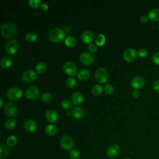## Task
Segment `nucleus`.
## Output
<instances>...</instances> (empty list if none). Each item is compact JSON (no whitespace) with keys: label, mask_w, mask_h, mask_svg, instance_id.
I'll return each mask as SVG.
<instances>
[{"label":"nucleus","mask_w":159,"mask_h":159,"mask_svg":"<svg viewBox=\"0 0 159 159\" xmlns=\"http://www.w3.org/2000/svg\"><path fill=\"white\" fill-rule=\"evenodd\" d=\"M90 76V72L86 69H82L77 73V77L80 80H86Z\"/></svg>","instance_id":"nucleus-22"},{"label":"nucleus","mask_w":159,"mask_h":159,"mask_svg":"<svg viewBox=\"0 0 159 159\" xmlns=\"http://www.w3.org/2000/svg\"><path fill=\"white\" fill-rule=\"evenodd\" d=\"M23 91L19 87H13L10 88L7 92V97L9 99L12 101L18 100L22 96Z\"/></svg>","instance_id":"nucleus-3"},{"label":"nucleus","mask_w":159,"mask_h":159,"mask_svg":"<svg viewBox=\"0 0 159 159\" xmlns=\"http://www.w3.org/2000/svg\"><path fill=\"white\" fill-rule=\"evenodd\" d=\"M71 101L75 105L80 104L83 101V96L82 93L79 91L73 93L71 95Z\"/></svg>","instance_id":"nucleus-18"},{"label":"nucleus","mask_w":159,"mask_h":159,"mask_svg":"<svg viewBox=\"0 0 159 159\" xmlns=\"http://www.w3.org/2000/svg\"><path fill=\"white\" fill-rule=\"evenodd\" d=\"M71 111H72V116H73V117L77 119L83 118L84 115V111L81 107L76 106Z\"/></svg>","instance_id":"nucleus-19"},{"label":"nucleus","mask_w":159,"mask_h":159,"mask_svg":"<svg viewBox=\"0 0 159 159\" xmlns=\"http://www.w3.org/2000/svg\"><path fill=\"white\" fill-rule=\"evenodd\" d=\"M139 95H140V92H139V91L138 89H134L133 91L132 96H133L134 98H138L139 96Z\"/></svg>","instance_id":"nucleus-43"},{"label":"nucleus","mask_w":159,"mask_h":159,"mask_svg":"<svg viewBox=\"0 0 159 159\" xmlns=\"http://www.w3.org/2000/svg\"><path fill=\"white\" fill-rule=\"evenodd\" d=\"M47 69V65L43 61H40L35 66V71L38 73H42L45 71Z\"/></svg>","instance_id":"nucleus-27"},{"label":"nucleus","mask_w":159,"mask_h":159,"mask_svg":"<svg viewBox=\"0 0 159 159\" xmlns=\"http://www.w3.org/2000/svg\"><path fill=\"white\" fill-rule=\"evenodd\" d=\"M152 87H153V90H154L156 93H159V80H157L155 81L153 83Z\"/></svg>","instance_id":"nucleus-41"},{"label":"nucleus","mask_w":159,"mask_h":159,"mask_svg":"<svg viewBox=\"0 0 159 159\" xmlns=\"http://www.w3.org/2000/svg\"><path fill=\"white\" fill-rule=\"evenodd\" d=\"M66 86L68 88H74L76 86V81L75 78H74L73 77L70 76L69 78H67V80L66 81Z\"/></svg>","instance_id":"nucleus-32"},{"label":"nucleus","mask_w":159,"mask_h":159,"mask_svg":"<svg viewBox=\"0 0 159 159\" xmlns=\"http://www.w3.org/2000/svg\"><path fill=\"white\" fill-rule=\"evenodd\" d=\"M9 153H10L9 147L4 143H1L0 144V158L2 159L7 157L9 154Z\"/></svg>","instance_id":"nucleus-21"},{"label":"nucleus","mask_w":159,"mask_h":159,"mask_svg":"<svg viewBox=\"0 0 159 159\" xmlns=\"http://www.w3.org/2000/svg\"><path fill=\"white\" fill-rule=\"evenodd\" d=\"M82 40L86 43H91L94 40V34L90 30H85L81 34Z\"/></svg>","instance_id":"nucleus-17"},{"label":"nucleus","mask_w":159,"mask_h":159,"mask_svg":"<svg viewBox=\"0 0 159 159\" xmlns=\"http://www.w3.org/2000/svg\"><path fill=\"white\" fill-rule=\"evenodd\" d=\"M137 52L134 48H130L125 50L123 54L124 59L127 62L133 61L137 57Z\"/></svg>","instance_id":"nucleus-13"},{"label":"nucleus","mask_w":159,"mask_h":159,"mask_svg":"<svg viewBox=\"0 0 159 159\" xmlns=\"http://www.w3.org/2000/svg\"><path fill=\"white\" fill-rule=\"evenodd\" d=\"M88 50L91 53H94L97 51V46L94 44V43H91L88 45Z\"/></svg>","instance_id":"nucleus-40"},{"label":"nucleus","mask_w":159,"mask_h":159,"mask_svg":"<svg viewBox=\"0 0 159 159\" xmlns=\"http://www.w3.org/2000/svg\"><path fill=\"white\" fill-rule=\"evenodd\" d=\"M19 43L16 40H11L7 42L5 46V51L9 55L15 54L19 49Z\"/></svg>","instance_id":"nucleus-5"},{"label":"nucleus","mask_w":159,"mask_h":159,"mask_svg":"<svg viewBox=\"0 0 159 159\" xmlns=\"http://www.w3.org/2000/svg\"><path fill=\"white\" fill-rule=\"evenodd\" d=\"M42 99L43 101L44 102H48L50 101H51L52 100V96L50 93H47V92H45V93H43L42 94Z\"/></svg>","instance_id":"nucleus-35"},{"label":"nucleus","mask_w":159,"mask_h":159,"mask_svg":"<svg viewBox=\"0 0 159 159\" xmlns=\"http://www.w3.org/2000/svg\"><path fill=\"white\" fill-rule=\"evenodd\" d=\"M122 159H131V158H129V157H125V158H122Z\"/></svg>","instance_id":"nucleus-47"},{"label":"nucleus","mask_w":159,"mask_h":159,"mask_svg":"<svg viewBox=\"0 0 159 159\" xmlns=\"http://www.w3.org/2000/svg\"><path fill=\"white\" fill-rule=\"evenodd\" d=\"M103 91L102 86L99 84H96L93 86L91 88V92L93 95L94 96H99L100 95Z\"/></svg>","instance_id":"nucleus-26"},{"label":"nucleus","mask_w":159,"mask_h":159,"mask_svg":"<svg viewBox=\"0 0 159 159\" xmlns=\"http://www.w3.org/2000/svg\"><path fill=\"white\" fill-rule=\"evenodd\" d=\"M66 114L67 115H72V111H70V110H67L66 111Z\"/></svg>","instance_id":"nucleus-46"},{"label":"nucleus","mask_w":159,"mask_h":159,"mask_svg":"<svg viewBox=\"0 0 159 159\" xmlns=\"http://www.w3.org/2000/svg\"><path fill=\"white\" fill-rule=\"evenodd\" d=\"M40 7L42 10L43 11H47L48 8V6L47 4H45V3H41L40 4Z\"/></svg>","instance_id":"nucleus-44"},{"label":"nucleus","mask_w":159,"mask_h":159,"mask_svg":"<svg viewBox=\"0 0 159 159\" xmlns=\"http://www.w3.org/2000/svg\"><path fill=\"white\" fill-rule=\"evenodd\" d=\"M131 86L135 89H138L142 88L145 84V80L142 76H135L131 80Z\"/></svg>","instance_id":"nucleus-14"},{"label":"nucleus","mask_w":159,"mask_h":159,"mask_svg":"<svg viewBox=\"0 0 159 159\" xmlns=\"http://www.w3.org/2000/svg\"><path fill=\"white\" fill-rule=\"evenodd\" d=\"M0 31L3 37L6 38H12L16 35L17 29L14 24L4 23L1 25Z\"/></svg>","instance_id":"nucleus-1"},{"label":"nucleus","mask_w":159,"mask_h":159,"mask_svg":"<svg viewBox=\"0 0 159 159\" xmlns=\"http://www.w3.org/2000/svg\"><path fill=\"white\" fill-rule=\"evenodd\" d=\"M16 125V120L15 119H9L5 122V127L9 130L13 129Z\"/></svg>","instance_id":"nucleus-29"},{"label":"nucleus","mask_w":159,"mask_h":159,"mask_svg":"<svg viewBox=\"0 0 159 159\" xmlns=\"http://www.w3.org/2000/svg\"><path fill=\"white\" fill-rule=\"evenodd\" d=\"M60 145L62 148L65 150H71L73 146V140L68 135H63L60 140Z\"/></svg>","instance_id":"nucleus-9"},{"label":"nucleus","mask_w":159,"mask_h":159,"mask_svg":"<svg viewBox=\"0 0 159 159\" xmlns=\"http://www.w3.org/2000/svg\"><path fill=\"white\" fill-rule=\"evenodd\" d=\"M0 63L2 68L7 69L11 66L12 63V61L9 57H4L1 58Z\"/></svg>","instance_id":"nucleus-23"},{"label":"nucleus","mask_w":159,"mask_h":159,"mask_svg":"<svg viewBox=\"0 0 159 159\" xmlns=\"http://www.w3.org/2000/svg\"><path fill=\"white\" fill-rule=\"evenodd\" d=\"M152 60L155 64L159 65V52H155L153 55V56L152 57Z\"/></svg>","instance_id":"nucleus-39"},{"label":"nucleus","mask_w":159,"mask_h":159,"mask_svg":"<svg viewBox=\"0 0 159 159\" xmlns=\"http://www.w3.org/2000/svg\"><path fill=\"white\" fill-rule=\"evenodd\" d=\"M39 94L40 91L39 88L34 86L29 87L25 91L26 97L30 100H33L37 98L39 96Z\"/></svg>","instance_id":"nucleus-11"},{"label":"nucleus","mask_w":159,"mask_h":159,"mask_svg":"<svg viewBox=\"0 0 159 159\" xmlns=\"http://www.w3.org/2000/svg\"><path fill=\"white\" fill-rule=\"evenodd\" d=\"M3 106V99L1 97L0 98V108H2Z\"/></svg>","instance_id":"nucleus-45"},{"label":"nucleus","mask_w":159,"mask_h":159,"mask_svg":"<svg viewBox=\"0 0 159 159\" xmlns=\"http://www.w3.org/2000/svg\"><path fill=\"white\" fill-rule=\"evenodd\" d=\"M37 39V34L34 32H28L25 35V40L29 42H33Z\"/></svg>","instance_id":"nucleus-30"},{"label":"nucleus","mask_w":159,"mask_h":159,"mask_svg":"<svg viewBox=\"0 0 159 159\" xmlns=\"http://www.w3.org/2000/svg\"><path fill=\"white\" fill-rule=\"evenodd\" d=\"M37 124L32 119H27L24 124V127L25 130L29 132H33L37 129Z\"/></svg>","instance_id":"nucleus-16"},{"label":"nucleus","mask_w":159,"mask_h":159,"mask_svg":"<svg viewBox=\"0 0 159 159\" xmlns=\"http://www.w3.org/2000/svg\"><path fill=\"white\" fill-rule=\"evenodd\" d=\"M63 70L66 75L70 76H73L77 72V66L76 64L71 61L65 62L63 66Z\"/></svg>","instance_id":"nucleus-6"},{"label":"nucleus","mask_w":159,"mask_h":159,"mask_svg":"<svg viewBox=\"0 0 159 159\" xmlns=\"http://www.w3.org/2000/svg\"><path fill=\"white\" fill-rule=\"evenodd\" d=\"M108 72L104 68H99L97 69L94 73V78L96 81L100 83H104L108 79Z\"/></svg>","instance_id":"nucleus-4"},{"label":"nucleus","mask_w":159,"mask_h":159,"mask_svg":"<svg viewBox=\"0 0 159 159\" xmlns=\"http://www.w3.org/2000/svg\"><path fill=\"white\" fill-rule=\"evenodd\" d=\"M45 118L48 122H56L59 117L58 112L53 109H49L45 112Z\"/></svg>","instance_id":"nucleus-15"},{"label":"nucleus","mask_w":159,"mask_h":159,"mask_svg":"<svg viewBox=\"0 0 159 159\" xmlns=\"http://www.w3.org/2000/svg\"><path fill=\"white\" fill-rule=\"evenodd\" d=\"M7 144L9 147H14L17 142V138L15 135H11L9 136L6 140Z\"/></svg>","instance_id":"nucleus-28"},{"label":"nucleus","mask_w":159,"mask_h":159,"mask_svg":"<svg viewBox=\"0 0 159 159\" xmlns=\"http://www.w3.org/2000/svg\"><path fill=\"white\" fill-rule=\"evenodd\" d=\"M120 148L119 145L114 143L111 145L107 149V155L108 157L114 158L118 156L120 152Z\"/></svg>","instance_id":"nucleus-12"},{"label":"nucleus","mask_w":159,"mask_h":159,"mask_svg":"<svg viewBox=\"0 0 159 159\" xmlns=\"http://www.w3.org/2000/svg\"><path fill=\"white\" fill-rule=\"evenodd\" d=\"M65 36V32L59 28H53L48 33L49 39L54 42H60L62 41Z\"/></svg>","instance_id":"nucleus-2"},{"label":"nucleus","mask_w":159,"mask_h":159,"mask_svg":"<svg viewBox=\"0 0 159 159\" xmlns=\"http://www.w3.org/2000/svg\"><path fill=\"white\" fill-rule=\"evenodd\" d=\"M148 17L152 21L159 20V9L152 8L148 12Z\"/></svg>","instance_id":"nucleus-20"},{"label":"nucleus","mask_w":159,"mask_h":159,"mask_svg":"<svg viewBox=\"0 0 159 159\" xmlns=\"http://www.w3.org/2000/svg\"><path fill=\"white\" fill-rule=\"evenodd\" d=\"M147 55H148V51L147 49H145L144 48H140L137 51V55H139L140 57L143 58V57H147Z\"/></svg>","instance_id":"nucleus-37"},{"label":"nucleus","mask_w":159,"mask_h":159,"mask_svg":"<svg viewBox=\"0 0 159 159\" xmlns=\"http://www.w3.org/2000/svg\"><path fill=\"white\" fill-rule=\"evenodd\" d=\"M38 78V75L33 70H26L22 74V80L24 82H31Z\"/></svg>","instance_id":"nucleus-8"},{"label":"nucleus","mask_w":159,"mask_h":159,"mask_svg":"<svg viewBox=\"0 0 159 159\" xmlns=\"http://www.w3.org/2000/svg\"><path fill=\"white\" fill-rule=\"evenodd\" d=\"M61 105L63 109L66 110H70L72 107V104L71 102L68 99H63L61 102Z\"/></svg>","instance_id":"nucleus-33"},{"label":"nucleus","mask_w":159,"mask_h":159,"mask_svg":"<svg viewBox=\"0 0 159 159\" xmlns=\"http://www.w3.org/2000/svg\"><path fill=\"white\" fill-rule=\"evenodd\" d=\"M95 57L89 52H83L80 55V61L86 65H91L93 61H94Z\"/></svg>","instance_id":"nucleus-10"},{"label":"nucleus","mask_w":159,"mask_h":159,"mask_svg":"<svg viewBox=\"0 0 159 159\" xmlns=\"http://www.w3.org/2000/svg\"><path fill=\"white\" fill-rule=\"evenodd\" d=\"M39 4H41L40 0H30L29 1V4L32 7H38Z\"/></svg>","instance_id":"nucleus-38"},{"label":"nucleus","mask_w":159,"mask_h":159,"mask_svg":"<svg viewBox=\"0 0 159 159\" xmlns=\"http://www.w3.org/2000/svg\"><path fill=\"white\" fill-rule=\"evenodd\" d=\"M76 43V39L71 35L67 36L65 39V44L68 47H73Z\"/></svg>","instance_id":"nucleus-25"},{"label":"nucleus","mask_w":159,"mask_h":159,"mask_svg":"<svg viewBox=\"0 0 159 159\" xmlns=\"http://www.w3.org/2000/svg\"><path fill=\"white\" fill-rule=\"evenodd\" d=\"M69 156L71 159H79L80 157V153L78 152V151L75 149H72L70 150Z\"/></svg>","instance_id":"nucleus-34"},{"label":"nucleus","mask_w":159,"mask_h":159,"mask_svg":"<svg viewBox=\"0 0 159 159\" xmlns=\"http://www.w3.org/2000/svg\"><path fill=\"white\" fill-rule=\"evenodd\" d=\"M148 16H147L146 15H142L140 17V21L142 22V23H146L148 22Z\"/></svg>","instance_id":"nucleus-42"},{"label":"nucleus","mask_w":159,"mask_h":159,"mask_svg":"<svg viewBox=\"0 0 159 159\" xmlns=\"http://www.w3.org/2000/svg\"><path fill=\"white\" fill-rule=\"evenodd\" d=\"M95 42H96V45H98L99 46H102L104 44V43L106 42V37L103 34H99L96 36Z\"/></svg>","instance_id":"nucleus-31"},{"label":"nucleus","mask_w":159,"mask_h":159,"mask_svg":"<svg viewBox=\"0 0 159 159\" xmlns=\"http://www.w3.org/2000/svg\"><path fill=\"white\" fill-rule=\"evenodd\" d=\"M104 91L106 94H111L114 92V87L111 84H106L104 86Z\"/></svg>","instance_id":"nucleus-36"},{"label":"nucleus","mask_w":159,"mask_h":159,"mask_svg":"<svg viewBox=\"0 0 159 159\" xmlns=\"http://www.w3.org/2000/svg\"><path fill=\"white\" fill-rule=\"evenodd\" d=\"M4 112L9 117H14L17 113V107L12 102H8L5 104Z\"/></svg>","instance_id":"nucleus-7"},{"label":"nucleus","mask_w":159,"mask_h":159,"mask_svg":"<svg viewBox=\"0 0 159 159\" xmlns=\"http://www.w3.org/2000/svg\"><path fill=\"white\" fill-rule=\"evenodd\" d=\"M45 132L48 135H54L57 132V128L55 125L52 124L47 125L45 128Z\"/></svg>","instance_id":"nucleus-24"}]
</instances>
